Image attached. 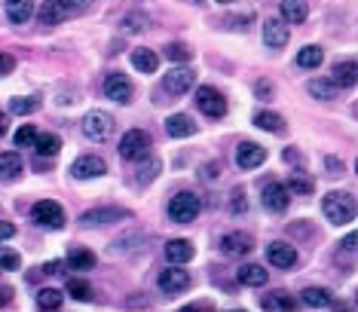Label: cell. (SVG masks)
Wrapping results in <instances>:
<instances>
[{
	"instance_id": "obj_54",
	"label": "cell",
	"mask_w": 358,
	"mask_h": 312,
	"mask_svg": "<svg viewBox=\"0 0 358 312\" xmlns=\"http://www.w3.org/2000/svg\"><path fill=\"white\" fill-rule=\"evenodd\" d=\"M217 3H233V0H217Z\"/></svg>"
},
{
	"instance_id": "obj_18",
	"label": "cell",
	"mask_w": 358,
	"mask_h": 312,
	"mask_svg": "<svg viewBox=\"0 0 358 312\" xmlns=\"http://www.w3.org/2000/svg\"><path fill=\"white\" fill-rule=\"evenodd\" d=\"M166 132H169V138H190V135H196V123L187 114H172L166 120Z\"/></svg>"
},
{
	"instance_id": "obj_51",
	"label": "cell",
	"mask_w": 358,
	"mask_h": 312,
	"mask_svg": "<svg viewBox=\"0 0 358 312\" xmlns=\"http://www.w3.org/2000/svg\"><path fill=\"white\" fill-rule=\"evenodd\" d=\"M65 6H74V10H80V6H86V0H61Z\"/></svg>"
},
{
	"instance_id": "obj_25",
	"label": "cell",
	"mask_w": 358,
	"mask_h": 312,
	"mask_svg": "<svg viewBox=\"0 0 358 312\" xmlns=\"http://www.w3.org/2000/svg\"><path fill=\"white\" fill-rule=\"evenodd\" d=\"M303 306H313V309H325V306H334V294L328 288H306L300 294Z\"/></svg>"
},
{
	"instance_id": "obj_40",
	"label": "cell",
	"mask_w": 358,
	"mask_h": 312,
	"mask_svg": "<svg viewBox=\"0 0 358 312\" xmlns=\"http://www.w3.org/2000/svg\"><path fill=\"white\" fill-rule=\"evenodd\" d=\"M34 138H37L34 126H22L19 132H15V147H34Z\"/></svg>"
},
{
	"instance_id": "obj_33",
	"label": "cell",
	"mask_w": 358,
	"mask_h": 312,
	"mask_svg": "<svg viewBox=\"0 0 358 312\" xmlns=\"http://www.w3.org/2000/svg\"><path fill=\"white\" fill-rule=\"evenodd\" d=\"M260 306H263V309H294L297 303H294L291 294H285V291H272V294H267V297L260 300Z\"/></svg>"
},
{
	"instance_id": "obj_28",
	"label": "cell",
	"mask_w": 358,
	"mask_h": 312,
	"mask_svg": "<svg viewBox=\"0 0 358 312\" xmlns=\"http://www.w3.org/2000/svg\"><path fill=\"white\" fill-rule=\"evenodd\" d=\"M254 126L263 129V132H276L279 135V132H285V120L276 111H258L254 114Z\"/></svg>"
},
{
	"instance_id": "obj_31",
	"label": "cell",
	"mask_w": 358,
	"mask_h": 312,
	"mask_svg": "<svg viewBox=\"0 0 358 312\" xmlns=\"http://www.w3.org/2000/svg\"><path fill=\"white\" fill-rule=\"evenodd\" d=\"M325 61V52H322V46H303V49L297 52V65L300 68H306V71H316L318 65Z\"/></svg>"
},
{
	"instance_id": "obj_1",
	"label": "cell",
	"mask_w": 358,
	"mask_h": 312,
	"mask_svg": "<svg viewBox=\"0 0 358 312\" xmlns=\"http://www.w3.org/2000/svg\"><path fill=\"white\" fill-rule=\"evenodd\" d=\"M322 212L325 217L334 224V227H346V224L355 221V199L349 196V193H328V196L322 199Z\"/></svg>"
},
{
	"instance_id": "obj_34",
	"label": "cell",
	"mask_w": 358,
	"mask_h": 312,
	"mask_svg": "<svg viewBox=\"0 0 358 312\" xmlns=\"http://www.w3.org/2000/svg\"><path fill=\"white\" fill-rule=\"evenodd\" d=\"M61 303H65V294L56 291V288H43V291H37V306L40 309H61Z\"/></svg>"
},
{
	"instance_id": "obj_22",
	"label": "cell",
	"mask_w": 358,
	"mask_h": 312,
	"mask_svg": "<svg viewBox=\"0 0 358 312\" xmlns=\"http://www.w3.org/2000/svg\"><path fill=\"white\" fill-rule=\"evenodd\" d=\"M132 68H135L138 74H157L159 56L153 49H132Z\"/></svg>"
},
{
	"instance_id": "obj_32",
	"label": "cell",
	"mask_w": 358,
	"mask_h": 312,
	"mask_svg": "<svg viewBox=\"0 0 358 312\" xmlns=\"http://www.w3.org/2000/svg\"><path fill=\"white\" fill-rule=\"evenodd\" d=\"M68 267L71 270H95V254L86 251V248H71V254H68Z\"/></svg>"
},
{
	"instance_id": "obj_16",
	"label": "cell",
	"mask_w": 358,
	"mask_h": 312,
	"mask_svg": "<svg viewBox=\"0 0 358 312\" xmlns=\"http://www.w3.org/2000/svg\"><path fill=\"white\" fill-rule=\"evenodd\" d=\"M37 15H40V25L52 28V25H61V22L71 15V6H65L61 0H43V6Z\"/></svg>"
},
{
	"instance_id": "obj_24",
	"label": "cell",
	"mask_w": 358,
	"mask_h": 312,
	"mask_svg": "<svg viewBox=\"0 0 358 312\" xmlns=\"http://www.w3.org/2000/svg\"><path fill=\"white\" fill-rule=\"evenodd\" d=\"M22 156L19 153H13V150H6V153H0V181H15V178L22 175Z\"/></svg>"
},
{
	"instance_id": "obj_44",
	"label": "cell",
	"mask_w": 358,
	"mask_h": 312,
	"mask_svg": "<svg viewBox=\"0 0 358 312\" xmlns=\"http://www.w3.org/2000/svg\"><path fill=\"white\" fill-rule=\"evenodd\" d=\"M123 25H126V31H141L147 22L141 19V15H126V22H123Z\"/></svg>"
},
{
	"instance_id": "obj_2",
	"label": "cell",
	"mask_w": 358,
	"mask_h": 312,
	"mask_svg": "<svg viewBox=\"0 0 358 312\" xmlns=\"http://www.w3.org/2000/svg\"><path fill=\"white\" fill-rule=\"evenodd\" d=\"M199 212H202V202L196 193H190V190H181L169 199V217L178 224H193L199 217Z\"/></svg>"
},
{
	"instance_id": "obj_17",
	"label": "cell",
	"mask_w": 358,
	"mask_h": 312,
	"mask_svg": "<svg viewBox=\"0 0 358 312\" xmlns=\"http://www.w3.org/2000/svg\"><path fill=\"white\" fill-rule=\"evenodd\" d=\"M221 248H224V254H230V257H242L254 248V239L248 236V233H227V236L221 239Z\"/></svg>"
},
{
	"instance_id": "obj_9",
	"label": "cell",
	"mask_w": 358,
	"mask_h": 312,
	"mask_svg": "<svg viewBox=\"0 0 358 312\" xmlns=\"http://www.w3.org/2000/svg\"><path fill=\"white\" fill-rule=\"evenodd\" d=\"M157 285H159L162 294H169V297H172V294H181V291H187V288H190V272L181 270V267L162 270L159 279H157Z\"/></svg>"
},
{
	"instance_id": "obj_6",
	"label": "cell",
	"mask_w": 358,
	"mask_h": 312,
	"mask_svg": "<svg viewBox=\"0 0 358 312\" xmlns=\"http://www.w3.org/2000/svg\"><path fill=\"white\" fill-rule=\"evenodd\" d=\"M196 107L205 116H212V120H221V116L227 114V98H224L217 89H212V86H199L196 89Z\"/></svg>"
},
{
	"instance_id": "obj_53",
	"label": "cell",
	"mask_w": 358,
	"mask_h": 312,
	"mask_svg": "<svg viewBox=\"0 0 358 312\" xmlns=\"http://www.w3.org/2000/svg\"><path fill=\"white\" fill-rule=\"evenodd\" d=\"M187 309H212V303H205V300H199V303H190Z\"/></svg>"
},
{
	"instance_id": "obj_55",
	"label": "cell",
	"mask_w": 358,
	"mask_h": 312,
	"mask_svg": "<svg viewBox=\"0 0 358 312\" xmlns=\"http://www.w3.org/2000/svg\"><path fill=\"white\" fill-rule=\"evenodd\" d=\"M193 3H202V0H193Z\"/></svg>"
},
{
	"instance_id": "obj_5",
	"label": "cell",
	"mask_w": 358,
	"mask_h": 312,
	"mask_svg": "<svg viewBox=\"0 0 358 312\" xmlns=\"http://www.w3.org/2000/svg\"><path fill=\"white\" fill-rule=\"evenodd\" d=\"M31 217H34V221L40 224V227H46V230H61V227H65V208H61L59 202H52V199L34 202Z\"/></svg>"
},
{
	"instance_id": "obj_52",
	"label": "cell",
	"mask_w": 358,
	"mask_h": 312,
	"mask_svg": "<svg viewBox=\"0 0 358 312\" xmlns=\"http://www.w3.org/2000/svg\"><path fill=\"white\" fill-rule=\"evenodd\" d=\"M343 248H346V251H355V236H346L343 239Z\"/></svg>"
},
{
	"instance_id": "obj_8",
	"label": "cell",
	"mask_w": 358,
	"mask_h": 312,
	"mask_svg": "<svg viewBox=\"0 0 358 312\" xmlns=\"http://www.w3.org/2000/svg\"><path fill=\"white\" fill-rule=\"evenodd\" d=\"M104 95L111 101H116V104H129L132 95H135V86H132V80L126 74L114 71V74L104 77Z\"/></svg>"
},
{
	"instance_id": "obj_46",
	"label": "cell",
	"mask_w": 358,
	"mask_h": 312,
	"mask_svg": "<svg viewBox=\"0 0 358 312\" xmlns=\"http://www.w3.org/2000/svg\"><path fill=\"white\" fill-rule=\"evenodd\" d=\"M325 166H328V175H334V178L343 175V162H337L334 156H328V159H325Z\"/></svg>"
},
{
	"instance_id": "obj_10",
	"label": "cell",
	"mask_w": 358,
	"mask_h": 312,
	"mask_svg": "<svg viewBox=\"0 0 358 312\" xmlns=\"http://www.w3.org/2000/svg\"><path fill=\"white\" fill-rule=\"evenodd\" d=\"M71 175L77 178V181H89V178H101L107 175V162L101 159V156L89 153V156H80V159L71 166Z\"/></svg>"
},
{
	"instance_id": "obj_7",
	"label": "cell",
	"mask_w": 358,
	"mask_h": 312,
	"mask_svg": "<svg viewBox=\"0 0 358 312\" xmlns=\"http://www.w3.org/2000/svg\"><path fill=\"white\" fill-rule=\"evenodd\" d=\"M132 217L129 208H120V205H101V208H89V212L80 214V224L83 227H101V224H114V221H126Z\"/></svg>"
},
{
	"instance_id": "obj_29",
	"label": "cell",
	"mask_w": 358,
	"mask_h": 312,
	"mask_svg": "<svg viewBox=\"0 0 358 312\" xmlns=\"http://www.w3.org/2000/svg\"><path fill=\"white\" fill-rule=\"evenodd\" d=\"M288 193H297V196H309V193H316V181L313 178H306L303 171H291V178H288Z\"/></svg>"
},
{
	"instance_id": "obj_15",
	"label": "cell",
	"mask_w": 358,
	"mask_h": 312,
	"mask_svg": "<svg viewBox=\"0 0 358 312\" xmlns=\"http://www.w3.org/2000/svg\"><path fill=\"white\" fill-rule=\"evenodd\" d=\"M267 260L276 270H291L294 263H297V251H294V245H288V242H272L267 248Z\"/></svg>"
},
{
	"instance_id": "obj_47",
	"label": "cell",
	"mask_w": 358,
	"mask_h": 312,
	"mask_svg": "<svg viewBox=\"0 0 358 312\" xmlns=\"http://www.w3.org/2000/svg\"><path fill=\"white\" fill-rule=\"evenodd\" d=\"M15 236V227L13 224H6V221H0V242H6V239H13Z\"/></svg>"
},
{
	"instance_id": "obj_21",
	"label": "cell",
	"mask_w": 358,
	"mask_h": 312,
	"mask_svg": "<svg viewBox=\"0 0 358 312\" xmlns=\"http://www.w3.org/2000/svg\"><path fill=\"white\" fill-rule=\"evenodd\" d=\"M34 15V0H6V19L13 25H25Z\"/></svg>"
},
{
	"instance_id": "obj_37",
	"label": "cell",
	"mask_w": 358,
	"mask_h": 312,
	"mask_svg": "<svg viewBox=\"0 0 358 312\" xmlns=\"http://www.w3.org/2000/svg\"><path fill=\"white\" fill-rule=\"evenodd\" d=\"M166 56L172 58V61H190L193 58V49L187 43H181V40H175V43L166 46Z\"/></svg>"
},
{
	"instance_id": "obj_42",
	"label": "cell",
	"mask_w": 358,
	"mask_h": 312,
	"mask_svg": "<svg viewBox=\"0 0 358 312\" xmlns=\"http://www.w3.org/2000/svg\"><path fill=\"white\" fill-rule=\"evenodd\" d=\"M254 92H258V98L270 101L272 95H276V86H272L270 80H258V83H254Z\"/></svg>"
},
{
	"instance_id": "obj_49",
	"label": "cell",
	"mask_w": 358,
	"mask_h": 312,
	"mask_svg": "<svg viewBox=\"0 0 358 312\" xmlns=\"http://www.w3.org/2000/svg\"><path fill=\"white\" fill-rule=\"evenodd\" d=\"M10 300H13V288H0V306H6Z\"/></svg>"
},
{
	"instance_id": "obj_19",
	"label": "cell",
	"mask_w": 358,
	"mask_h": 312,
	"mask_svg": "<svg viewBox=\"0 0 358 312\" xmlns=\"http://www.w3.org/2000/svg\"><path fill=\"white\" fill-rule=\"evenodd\" d=\"M331 74H334L331 77L334 86H340V89H352V86L358 83V65L355 61H337Z\"/></svg>"
},
{
	"instance_id": "obj_39",
	"label": "cell",
	"mask_w": 358,
	"mask_h": 312,
	"mask_svg": "<svg viewBox=\"0 0 358 312\" xmlns=\"http://www.w3.org/2000/svg\"><path fill=\"white\" fill-rule=\"evenodd\" d=\"M22 257L13 251V248H0V270H19Z\"/></svg>"
},
{
	"instance_id": "obj_50",
	"label": "cell",
	"mask_w": 358,
	"mask_h": 312,
	"mask_svg": "<svg viewBox=\"0 0 358 312\" xmlns=\"http://www.w3.org/2000/svg\"><path fill=\"white\" fill-rule=\"evenodd\" d=\"M6 129H10V120H6V114H0V138L6 135Z\"/></svg>"
},
{
	"instance_id": "obj_45",
	"label": "cell",
	"mask_w": 358,
	"mask_h": 312,
	"mask_svg": "<svg viewBox=\"0 0 358 312\" xmlns=\"http://www.w3.org/2000/svg\"><path fill=\"white\" fill-rule=\"evenodd\" d=\"M43 272L46 276H61V272H65V260H49L43 267Z\"/></svg>"
},
{
	"instance_id": "obj_27",
	"label": "cell",
	"mask_w": 358,
	"mask_h": 312,
	"mask_svg": "<svg viewBox=\"0 0 358 312\" xmlns=\"http://www.w3.org/2000/svg\"><path fill=\"white\" fill-rule=\"evenodd\" d=\"M306 92L318 101H331L337 98V86H334V80H322V77H316V80L306 83Z\"/></svg>"
},
{
	"instance_id": "obj_14",
	"label": "cell",
	"mask_w": 358,
	"mask_h": 312,
	"mask_svg": "<svg viewBox=\"0 0 358 312\" xmlns=\"http://www.w3.org/2000/svg\"><path fill=\"white\" fill-rule=\"evenodd\" d=\"M193 83H196L193 68H175V71H169V77H166V92L169 95H184V92L193 89Z\"/></svg>"
},
{
	"instance_id": "obj_11",
	"label": "cell",
	"mask_w": 358,
	"mask_h": 312,
	"mask_svg": "<svg viewBox=\"0 0 358 312\" xmlns=\"http://www.w3.org/2000/svg\"><path fill=\"white\" fill-rule=\"evenodd\" d=\"M267 162V147H260V144H254V141H242L236 147V166L239 169H245V171H251V169H258Z\"/></svg>"
},
{
	"instance_id": "obj_20",
	"label": "cell",
	"mask_w": 358,
	"mask_h": 312,
	"mask_svg": "<svg viewBox=\"0 0 358 312\" xmlns=\"http://www.w3.org/2000/svg\"><path fill=\"white\" fill-rule=\"evenodd\" d=\"M193 254H196V248H193L190 239H169L166 242V257L172 263H187V260H193Z\"/></svg>"
},
{
	"instance_id": "obj_23",
	"label": "cell",
	"mask_w": 358,
	"mask_h": 312,
	"mask_svg": "<svg viewBox=\"0 0 358 312\" xmlns=\"http://www.w3.org/2000/svg\"><path fill=\"white\" fill-rule=\"evenodd\" d=\"M309 15V3L306 0H282V19L288 25H303Z\"/></svg>"
},
{
	"instance_id": "obj_43",
	"label": "cell",
	"mask_w": 358,
	"mask_h": 312,
	"mask_svg": "<svg viewBox=\"0 0 358 312\" xmlns=\"http://www.w3.org/2000/svg\"><path fill=\"white\" fill-rule=\"evenodd\" d=\"M13 71H15V58H13V56H3V52H0V77L13 74Z\"/></svg>"
},
{
	"instance_id": "obj_12",
	"label": "cell",
	"mask_w": 358,
	"mask_h": 312,
	"mask_svg": "<svg viewBox=\"0 0 358 312\" xmlns=\"http://www.w3.org/2000/svg\"><path fill=\"white\" fill-rule=\"evenodd\" d=\"M291 40V31H288V22L285 19H267L263 22V43L270 49H282Z\"/></svg>"
},
{
	"instance_id": "obj_3",
	"label": "cell",
	"mask_w": 358,
	"mask_h": 312,
	"mask_svg": "<svg viewBox=\"0 0 358 312\" xmlns=\"http://www.w3.org/2000/svg\"><path fill=\"white\" fill-rule=\"evenodd\" d=\"M150 135H147L144 129H129L126 135L120 138V147H116V150H120V156L123 159H129V162H141L147 153H150Z\"/></svg>"
},
{
	"instance_id": "obj_35",
	"label": "cell",
	"mask_w": 358,
	"mask_h": 312,
	"mask_svg": "<svg viewBox=\"0 0 358 312\" xmlns=\"http://www.w3.org/2000/svg\"><path fill=\"white\" fill-rule=\"evenodd\" d=\"M65 291L71 294L74 300H92V285L86 282V279H71V276H68Z\"/></svg>"
},
{
	"instance_id": "obj_13",
	"label": "cell",
	"mask_w": 358,
	"mask_h": 312,
	"mask_svg": "<svg viewBox=\"0 0 358 312\" xmlns=\"http://www.w3.org/2000/svg\"><path fill=\"white\" fill-rule=\"evenodd\" d=\"M288 202H291V193H288V187H285V184L270 181L267 187H263V205H267L270 212L282 214L285 208H288Z\"/></svg>"
},
{
	"instance_id": "obj_30",
	"label": "cell",
	"mask_w": 358,
	"mask_h": 312,
	"mask_svg": "<svg viewBox=\"0 0 358 312\" xmlns=\"http://www.w3.org/2000/svg\"><path fill=\"white\" fill-rule=\"evenodd\" d=\"M34 147H37V153H40V156L52 159V156H59V150H61V138L52 135V132H46V135L34 138Z\"/></svg>"
},
{
	"instance_id": "obj_4",
	"label": "cell",
	"mask_w": 358,
	"mask_h": 312,
	"mask_svg": "<svg viewBox=\"0 0 358 312\" xmlns=\"http://www.w3.org/2000/svg\"><path fill=\"white\" fill-rule=\"evenodd\" d=\"M114 129H116V123L107 111H89L86 120H83V135L89 141H107L114 135Z\"/></svg>"
},
{
	"instance_id": "obj_38",
	"label": "cell",
	"mask_w": 358,
	"mask_h": 312,
	"mask_svg": "<svg viewBox=\"0 0 358 312\" xmlns=\"http://www.w3.org/2000/svg\"><path fill=\"white\" fill-rule=\"evenodd\" d=\"M144 159H147V156H144ZM159 169H162L159 159H147V169L141 166V171H138V178H135V184H150L153 178L159 175Z\"/></svg>"
},
{
	"instance_id": "obj_48",
	"label": "cell",
	"mask_w": 358,
	"mask_h": 312,
	"mask_svg": "<svg viewBox=\"0 0 358 312\" xmlns=\"http://www.w3.org/2000/svg\"><path fill=\"white\" fill-rule=\"evenodd\" d=\"M282 156H285V162H294V166H300V162H303V156H300L297 150H294V147H288V150H285Z\"/></svg>"
},
{
	"instance_id": "obj_26",
	"label": "cell",
	"mask_w": 358,
	"mask_h": 312,
	"mask_svg": "<svg viewBox=\"0 0 358 312\" xmlns=\"http://www.w3.org/2000/svg\"><path fill=\"white\" fill-rule=\"evenodd\" d=\"M236 279H239V282H242V285L260 288V285H267V270L258 267V263H245V267L236 272Z\"/></svg>"
},
{
	"instance_id": "obj_36",
	"label": "cell",
	"mask_w": 358,
	"mask_h": 312,
	"mask_svg": "<svg viewBox=\"0 0 358 312\" xmlns=\"http://www.w3.org/2000/svg\"><path fill=\"white\" fill-rule=\"evenodd\" d=\"M10 111L13 114H19V116H25V114H34V111H40V98H10Z\"/></svg>"
},
{
	"instance_id": "obj_41",
	"label": "cell",
	"mask_w": 358,
	"mask_h": 312,
	"mask_svg": "<svg viewBox=\"0 0 358 312\" xmlns=\"http://www.w3.org/2000/svg\"><path fill=\"white\" fill-rule=\"evenodd\" d=\"M248 202H245V193L242 190H233V199H230V212L233 214H245Z\"/></svg>"
}]
</instances>
